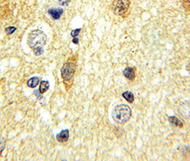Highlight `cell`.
<instances>
[{
    "label": "cell",
    "mask_w": 190,
    "mask_h": 161,
    "mask_svg": "<svg viewBox=\"0 0 190 161\" xmlns=\"http://www.w3.org/2000/svg\"><path fill=\"white\" fill-rule=\"evenodd\" d=\"M80 32H81V28H77V29H75L71 32V36H72V37H77V36L80 35Z\"/></svg>",
    "instance_id": "15"
},
{
    "label": "cell",
    "mask_w": 190,
    "mask_h": 161,
    "mask_svg": "<svg viewBox=\"0 0 190 161\" xmlns=\"http://www.w3.org/2000/svg\"><path fill=\"white\" fill-rule=\"evenodd\" d=\"M72 42L75 45H78V44H79V39H78L77 37H73Z\"/></svg>",
    "instance_id": "18"
},
{
    "label": "cell",
    "mask_w": 190,
    "mask_h": 161,
    "mask_svg": "<svg viewBox=\"0 0 190 161\" xmlns=\"http://www.w3.org/2000/svg\"><path fill=\"white\" fill-rule=\"evenodd\" d=\"M17 28L14 27H8L7 28H5V32L7 35H12L13 34V33L16 31Z\"/></svg>",
    "instance_id": "14"
},
{
    "label": "cell",
    "mask_w": 190,
    "mask_h": 161,
    "mask_svg": "<svg viewBox=\"0 0 190 161\" xmlns=\"http://www.w3.org/2000/svg\"><path fill=\"white\" fill-rule=\"evenodd\" d=\"M39 81L40 80L38 77H33V78H31L27 81V86L30 88H36L39 85Z\"/></svg>",
    "instance_id": "11"
},
{
    "label": "cell",
    "mask_w": 190,
    "mask_h": 161,
    "mask_svg": "<svg viewBox=\"0 0 190 161\" xmlns=\"http://www.w3.org/2000/svg\"><path fill=\"white\" fill-rule=\"evenodd\" d=\"M121 96L125 98L129 103H133L135 101V95L130 91H125L121 94Z\"/></svg>",
    "instance_id": "10"
},
{
    "label": "cell",
    "mask_w": 190,
    "mask_h": 161,
    "mask_svg": "<svg viewBox=\"0 0 190 161\" xmlns=\"http://www.w3.org/2000/svg\"><path fill=\"white\" fill-rule=\"evenodd\" d=\"M58 2H59V4L61 6L67 7L69 4L70 0H58Z\"/></svg>",
    "instance_id": "16"
},
{
    "label": "cell",
    "mask_w": 190,
    "mask_h": 161,
    "mask_svg": "<svg viewBox=\"0 0 190 161\" xmlns=\"http://www.w3.org/2000/svg\"><path fill=\"white\" fill-rule=\"evenodd\" d=\"M77 57L75 56L70 57L65 62L61 69V76L66 86L70 85L77 70Z\"/></svg>",
    "instance_id": "3"
},
{
    "label": "cell",
    "mask_w": 190,
    "mask_h": 161,
    "mask_svg": "<svg viewBox=\"0 0 190 161\" xmlns=\"http://www.w3.org/2000/svg\"><path fill=\"white\" fill-rule=\"evenodd\" d=\"M69 137V131L68 129L63 130L59 134L57 135V140L59 142H67Z\"/></svg>",
    "instance_id": "7"
},
{
    "label": "cell",
    "mask_w": 190,
    "mask_h": 161,
    "mask_svg": "<svg viewBox=\"0 0 190 161\" xmlns=\"http://www.w3.org/2000/svg\"><path fill=\"white\" fill-rule=\"evenodd\" d=\"M131 0H113L111 10L117 17L126 18L130 14Z\"/></svg>",
    "instance_id": "4"
},
{
    "label": "cell",
    "mask_w": 190,
    "mask_h": 161,
    "mask_svg": "<svg viewBox=\"0 0 190 161\" xmlns=\"http://www.w3.org/2000/svg\"><path fill=\"white\" fill-rule=\"evenodd\" d=\"M132 115L130 107L125 104H120L114 107L111 117L116 123L124 125L130 121Z\"/></svg>",
    "instance_id": "2"
},
{
    "label": "cell",
    "mask_w": 190,
    "mask_h": 161,
    "mask_svg": "<svg viewBox=\"0 0 190 161\" xmlns=\"http://www.w3.org/2000/svg\"><path fill=\"white\" fill-rule=\"evenodd\" d=\"M123 75L130 81H134L136 76V68L135 67H126L123 71Z\"/></svg>",
    "instance_id": "5"
},
{
    "label": "cell",
    "mask_w": 190,
    "mask_h": 161,
    "mask_svg": "<svg viewBox=\"0 0 190 161\" xmlns=\"http://www.w3.org/2000/svg\"><path fill=\"white\" fill-rule=\"evenodd\" d=\"M4 148H5V141L3 140H0V152L2 153L3 151Z\"/></svg>",
    "instance_id": "17"
},
{
    "label": "cell",
    "mask_w": 190,
    "mask_h": 161,
    "mask_svg": "<svg viewBox=\"0 0 190 161\" xmlns=\"http://www.w3.org/2000/svg\"><path fill=\"white\" fill-rule=\"evenodd\" d=\"M49 88V83L47 80H43L41 82L39 85V93L40 94H43L48 90V89Z\"/></svg>",
    "instance_id": "12"
},
{
    "label": "cell",
    "mask_w": 190,
    "mask_h": 161,
    "mask_svg": "<svg viewBox=\"0 0 190 161\" xmlns=\"http://www.w3.org/2000/svg\"><path fill=\"white\" fill-rule=\"evenodd\" d=\"M169 122H170L172 125H174V127H183L184 125V122H182L181 120H179L178 117L174 116L169 117Z\"/></svg>",
    "instance_id": "9"
},
{
    "label": "cell",
    "mask_w": 190,
    "mask_h": 161,
    "mask_svg": "<svg viewBox=\"0 0 190 161\" xmlns=\"http://www.w3.org/2000/svg\"><path fill=\"white\" fill-rule=\"evenodd\" d=\"M180 112L182 116L187 118H190V102H187L182 105Z\"/></svg>",
    "instance_id": "8"
},
{
    "label": "cell",
    "mask_w": 190,
    "mask_h": 161,
    "mask_svg": "<svg viewBox=\"0 0 190 161\" xmlns=\"http://www.w3.org/2000/svg\"><path fill=\"white\" fill-rule=\"evenodd\" d=\"M63 12H64V10L62 8H59V7H58V8H51L48 10V14L54 20L59 19L63 14Z\"/></svg>",
    "instance_id": "6"
},
{
    "label": "cell",
    "mask_w": 190,
    "mask_h": 161,
    "mask_svg": "<svg viewBox=\"0 0 190 161\" xmlns=\"http://www.w3.org/2000/svg\"><path fill=\"white\" fill-rule=\"evenodd\" d=\"M189 74H190V65H189Z\"/></svg>",
    "instance_id": "19"
},
{
    "label": "cell",
    "mask_w": 190,
    "mask_h": 161,
    "mask_svg": "<svg viewBox=\"0 0 190 161\" xmlns=\"http://www.w3.org/2000/svg\"><path fill=\"white\" fill-rule=\"evenodd\" d=\"M47 35L39 30H33L27 37V44L36 56L41 55L44 52V46L47 43Z\"/></svg>",
    "instance_id": "1"
},
{
    "label": "cell",
    "mask_w": 190,
    "mask_h": 161,
    "mask_svg": "<svg viewBox=\"0 0 190 161\" xmlns=\"http://www.w3.org/2000/svg\"><path fill=\"white\" fill-rule=\"evenodd\" d=\"M182 6L187 13H190V0H181Z\"/></svg>",
    "instance_id": "13"
}]
</instances>
